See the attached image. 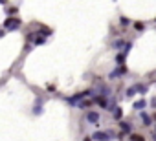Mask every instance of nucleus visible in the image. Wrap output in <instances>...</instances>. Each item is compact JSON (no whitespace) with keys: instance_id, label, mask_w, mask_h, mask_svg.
<instances>
[{"instance_id":"f257e3e1","label":"nucleus","mask_w":156,"mask_h":141,"mask_svg":"<svg viewBox=\"0 0 156 141\" xmlns=\"http://www.w3.org/2000/svg\"><path fill=\"white\" fill-rule=\"evenodd\" d=\"M20 26H22V22H20V19H17V17H8L6 22H4V29H6V31H17Z\"/></svg>"},{"instance_id":"f03ea898","label":"nucleus","mask_w":156,"mask_h":141,"mask_svg":"<svg viewBox=\"0 0 156 141\" xmlns=\"http://www.w3.org/2000/svg\"><path fill=\"white\" fill-rule=\"evenodd\" d=\"M90 94H92L90 90H87V92H79V94H75V95H72V97H68L66 101H68L70 105H79V103H81L83 99H87V97H88Z\"/></svg>"},{"instance_id":"7ed1b4c3","label":"nucleus","mask_w":156,"mask_h":141,"mask_svg":"<svg viewBox=\"0 0 156 141\" xmlns=\"http://www.w3.org/2000/svg\"><path fill=\"white\" fill-rule=\"evenodd\" d=\"M110 137H112V134L110 132H103V130H98V132L92 134L94 141H110Z\"/></svg>"},{"instance_id":"20e7f679","label":"nucleus","mask_w":156,"mask_h":141,"mask_svg":"<svg viewBox=\"0 0 156 141\" xmlns=\"http://www.w3.org/2000/svg\"><path fill=\"white\" fill-rule=\"evenodd\" d=\"M87 121H88V123H92V125H98V123H99V114H98L96 110L87 112Z\"/></svg>"},{"instance_id":"39448f33","label":"nucleus","mask_w":156,"mask_h":141,"mask_svg":"<svg viewBox=\"0 0 156 141\" xmlns=\"http://www.w3.org/2000/svg\"><path fill=\"white\" fill-rule=\"evenodd\" d=\"M125 72H127V68H125V66L121 64V66H118V68L114 70V72L110 74V79H114V77H118V75H123Z\"/></svg>"},{"instance_id":"423d86ee","label":"nucleus","mask_w":156,"mask_h":141,"mask_svg":"<svg viewBox=\"0 0 156 141\" xmlns=\"http://www.w3.org/2000/svg\"><path fill=\"white\" fill-rule=\"evenodd\" d=\"M147 106V101L145 99H140V101H134V105H132V108L134 110H143Z\"/></svg>"},{"instance_id":"0eeeda50","label":"nucleus","mask_w":156,"mask_h":141,"mask_svg":"<svg viewBox=\"0 0 156 141\" xmlns=\"http://www.w3.org/2000/svg\"><path fill=\"white\" fill-rule=\"evenodd\" d=\"M141 121H143L145 126H151V125H152V117H151L147 112H141Z\"/></svg>"},{"instance_id":"6e6552de","label":"nucleus","mask_w":156,"mask_h":141,"mask_svg":"<svg viewBox=\"0 0 156 141\" xmlns=\"http://www.w3.org/2000/svg\"><path fill=\"white\" fill-rule=\"evenodd\" d=\"M44 42H46V37H44V35H41V33H39V35H37V39L33 40V44H35V46H41V44H44Z\"/></svg>"},{"instance_id":"1a4fd4ad","label":"nucleus","mask_w":156,"mask_h":141,"mask_svg":"<svg viewBox=\"0 0 156 141\" xmlns=\"http://www.w3.org/2000/svg\"><path fill=\"white\" fill-rule=\"evenodd\" d=\"M96 101L99 103L101 108H108V101H107V97H96Z\"/></svg>"},{"instance_id":"9d476101","label":"nucleus","mask_w":156,"mask_h":141,"mask_svg":"<svg viewBox=\"0 0 156 141\" xmlns=\"http://www.w3.org/2000/svg\"><path fill=\"white\" fill-rule=\"evenodd\" d=\"M33 114H35V115L42 114V101H37V105L33 106Z\"/></svg>"},{"instance_id":"9b49d317","label":"nucleus","mask_w":156,"mask_h":141,"mask_svg":"<svg viewBox=\"0 0 156 141\" xmlns=\"http://www.w3.org/2000/svg\"><path fill=\"white\" fill-rule=\"evenodd\" d=\"M121 117H123V110H121V106L114 108V119H116V121H119Z\"/></svg>"},{"instance_id":"f8f14e48","label":"nucleus","mask_w":156,"mask_h":141,"mask_svg":"<svg viewBox=\"0 0 156 141\" xmlns=\"http://www.w3.org/2000/svg\"><path fill=\"white\" fill-rule=\"evenodd\" d=\"M119 128H121L123 132H130V130H132L130 123H125V121H121V123H119Z\"/></svg>"},{"instance_id":"ddd939ff","label":"nucleus","mask_w":156,"mask_h":141,"mask_svg":"<svg viewBox=\"0 0 156 141\" xmlns=\"http://www.w3.org/2000/svg\"><path fill=\"white\" fill-rule=\"evenodd\" d=\"M112 46H114V48H118V50H121V48H125L127 44H125V40H123V39H118V40H116Z\"/></svg>"},{"instance_id":"4468645a","label":"nucleus","mask_w":156,"mask_h":141,"mask_svg":"<svg viewBox=\"0 0 156 141\" xmlns=\"http://www.w3.org/2000/svg\"><path fill=\"white\" fill-rule=\"evenodd\" d=\"M125 57H127V53H125V51H121V53H118V55H116V62H118V64H123V60H125Z\"/></svg>"},{"instance_id":"2eb2a0df","label":"nucleus","mask_w":156,"mask_h":141,"mask_svg":"<svg viewBox=\"0 0 156 141\" xmlns=\"http://www.w3.org/2000/svg\"><path fill=\"white\" fill-rule=\"evenodd\" d=\"M119 24H121V26H123V28H127V26H129V24H130V20H129V19H127V17H121V19H119Z\"/></svg>"},{"instance_id":"dca6fc26","label":"nucleus","mask_w":156,"mask_h":141,"mask_svg":"<svg viewBox=\"0 0 156 141\" xmlns=\"http://www.w3.org/2000/svg\"><path fill=\"white\" fill-rule=\"evenodd\" d=\"M90 105H92V101H81L77 106H79V108H87V106H90Z\"/></svg>"},{"instance_id":"f3484780","label":"nucleus","mask_w":156,"mask_h":141,"mask_svg":"<svg viewBox=\"0 0 156 141\" xmlns=\"http://www.w3.org/2000/svg\"><path fill=\"white\" fill-rule=\"evenodd\" d=\"M17 11H19V8H8V9H6V13H8V17H9V15H15Z\"/></svg>"},{"instance_id":"a211bd4d","label":"nucleus","mask_w":156,"mask_h":141,"mask_svg":"<svg viewBox=\"0 0 156 141\" xmlns=\"http://www.w3.org/2000/svg\"><path fill=\"white\" fill-rule=\"evenodd\" d=\"M130 139H132V141H143L145 137H143V136H138V134H134V136H130Z\"/></svg>"},{"instance_id":"6ab92c4d","label":"nucleus","mask_w":156,"mask_h":141,"mask_svg":"<svg viewBox=\"0 0 156 141\" xmlns=\"http://www.w3.org/2000/svg\"><path fill=\"white\" fill-rule=\"evenodd\" d=\"M134 28H136L138 31H141V29H143V24H141V22H134Z\"/></svg>"},{"instance_id":"aec40b11","label":"nucleus","mask_w":156,"mask_h":141,"mask_svg":"<svg viewBox=\"0 0 156 141\" xmlns=\"http://www.w3.org/2000/svg\"><path fill=\"white\" fill-rule=\"evenodd\" d=\"M85 141H94V139H92V136H90V137H85Z\"/></svg>"},{"instance_id":"412c9836","label":"nucleus","mask_w":156,"mask_h":141,"mask_svg":"<svg viewBox=\"0 0 156 141\" xmlns=\"http://www.w3.org/2000/svg\"><path fill=\"white\" fill-rule=\"evenodd\" d=\"M4 37V29H0V39H2Z\"/></svg>"},{"instance_id":"4be33fe9","label":"nucleus","mask_w":156,"mask_h":141,"mask_svg":"<svg viewBox=\"0 0 156 141\" xmlns=\"http://www.w3.org/2000/svg\"><path fill=\"white\" fill-rule=\"evenodd\" d=\"M0 4H6V0H0Z\"/></svg>"},{"instance_id":"5701e85b","label":"nucleus","mask_w":156,"mask_h":141,"mask_svg":"<svg viewBox=\"0 0 156 141\" xmlns=\"http://www.w3.org/2000/svg\"><path fill=\"white\" fill-rule=\"evenodd\" d=\"M154 139H156V136H154Z\"/></svg>"}]
</instances>
